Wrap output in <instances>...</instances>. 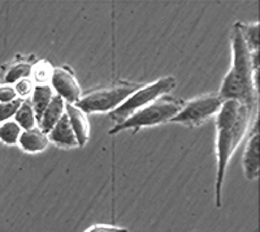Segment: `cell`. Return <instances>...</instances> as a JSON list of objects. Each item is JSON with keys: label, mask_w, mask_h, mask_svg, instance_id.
Wrapping results in <instances>:
<instances>
[{"label": "cell", "mask_w": 260, "mask_h": 232, "mask_svg": "<svg viewBox=\"0 0 260 232\" xmlns=\"http://www.w3.org/2000/svg\"><path fill=\"white\" fill-rule=\"evenodd\" d=\"M255 108L246 106L234 99H225L219 113L215 116L216 129V157H217V173L215 183V201L217 208H221L222 185L225 173L232 155L236 152L251 124L252 112Z\"/></svg>", "instance_id": "obj_1"}, {"label": "cell", "mask_w": 260, "mask_h": 232, "mask_svg": "<svg viewBox=\"0 0 260 232\" xmlns=\"http://www.w3.org/2000/svg\"><path fill=\"white\" fill-rule=\"evenodd\" d=\"M232 67L220 88L219 96L222 99H234L241 103L256 107L257 90L254 86V68H252L251 51L246 45L240 21L232 27Z\"/></svg>", "instance_id": "obj_2"}, {"label": "cell", "mask_w": 260, "mask_h": 232, "mask_svg": "<svg viewBox=\"0 0 260 232\" xmlns=\"http://www.w3.org/2000/svg\"><path fill=\"white\" fill-rule=\"evenodd\" d=\"M143 85L145 83L122 80L115 81L106 86L82 93L81 98L74 103V106L83 111L86 115L104 112L110 113L111 111L116 110L118 106H121L134 92H137Z\"/></svg>", "instance_id": "obj_3"}, {"label": "cell", "mask_w": 260, "mask_h": 232, "mask_svg": "<svg viewBox=\"0 0 260 232\" xmlns=\"http://www.w3.org/2000/svg\"><path fill=\"white\" fill-rule=\"evenodd\" d=\"M183 104L185 101L182 99L166 94L157 98L156 101L151 102L146 107L137 111L124 123L115 125L108 133L117 134L126 129H134L137 132L143 127H155V125L169 123L182 110Z\"/></svg>", "instance_id": "obj_4"}, {"label": "cell", "mask_w": 260, "mask_h": 232, "mask_svg": "<svg viewBox=\"0 0 260 232\" xmlns=\"http://www.w3.org/2000/svg\"><path fill=\"white\" fill-rule=\"evenodd\" d=\"M176 85H177V80L173 76H167V77H161L154 82L145 83L142 88H139L137 92H134L121 106H118L116 110L111 111L108 113V118L113 120L116 125L121 124L137 111L146 107L151 102L156 101L157 98L172 92L176 88Z\"/></svg>", "instance_id": "obj_5"}, {"label": "cell", "mask_w": 260, "mask_h": 232, "mask_svg": "<svg viewBox=\"0 0 260 232\" xmlns=\"http://www.w3.org/2000/svg\"><path fill=\"white\" fill-rule=\"evenodd\" d=\"M224 99L219 93H210L185 102L182 110L169 123H177L189 128L199 127L219 113Z\"/></svg>", "instance_id": "obj_6"}, {"label": "cell", "mask_w": 260, "mask_h": 232, "mask_svg": "<svg viewBox=\"0 0 260 232\" xmlns=\"http://www.w3.org/2000/svg\"><path fill=\"white\" fill-rule=\"evenodd\" d=\"M50 85L55 94L61 97L65 103L74 104L82 96V89L73 69L69 66L55 67L51 75Z\"/></svg>", "instance_id": "obj_7"}, {"label": "cell", "mask_w": 260, "mask_h": 232, "mask_svg": "<svg viewBox=\"0 0 260 232\" xmlns=\"http://www.w3.org/2000/svg\"><path fill=\"white\" fill-rule=\"evenodd\" d=\"M243 173L247 180H255L259 176V128H257V120L255 119L247 143H246L245 152L242 157Z\"/></svg>", "instance_id": "obj_8"}, {"label": "cell", "mask_w": 260, "mask_h": 232, "mask_svg": "<svg viewBox=\"0 0 260 232\" xmlns=\"http://www.w3.org/2000/svg\"><path fill=\"white\" fill-rule=\"evenodd\" d=\"M65 113L68 116L72 129L76 134L78 148H83L90 138L89 118L83 111H81L72 103H65Z\"/></svg>", "instance_id": "obj_9"}, {"label": "cell", "mask_w": 260, "mask_h": 232, "mask_svg": "<svg viewBox=\"0 0 260 232\" xmlns=\"http://www.w3.org/2000/svg\"><path fill=\"white\" fill-rule=\"evenodd\" d=\"M47 137L50 142L55 143V145L59 146V148H62V149H74V148H78L77 138H76V134H74L73 129H72V125L69 123L67 113L62 115L61 119L51 129Z\"/></svg>", "instance_id": "obj_10"}, {"label": "cell", "mask_w": 260, "mask_h": 232, "mask_svg": "<svg viewBox=\"0 0 260 232\" xmlns=\"http://www.w3.org/2000/svg\"><path fill=\"white\" fill-rule=\"evenodd\" d=\"M32 57L17 56L15 60L3 66V78L2 83L13 85L22 78H29L32 71Z\"/></svg>", "instance_id": "obj_11"}, {"label": "cell", "mask_w": 260, "mask_h": 232, "mask_svg": "<svg viewBox=\"0 0 260 232\" xmlns=\"http://www.w3.org/2000/svg\"><path fill=\"white\" fill-rule=\"evenodd\" d=\"M65 113V102L61 97L53 96L52 101L50 102V104L47 106L42 116L39 118V120L37 122L38 128L42 132H45L46 134L50 133L51 129L57 124L60 119L62 118V115Z\"/></svg>", "instance_id": "obj_12"}, {"label": "cell", "mask_w": 260, "mask_h": 232, "mask_svg": "<svg viewBox=\"0 0 260 232\" xmlns=\"http://www.w3.org/2000/svg\"><path fill=\"white\" fill-rule=\"evenodd\" d=\"M48 143L47 134L36 127L29 131H22L17 145L26 153H41L47 149Z\"/></svg>", "instance_id": "obj_13"}, {"label": "cell", "mask_w": 260, "mask_h": 232, "mask_svg": "<svg viewBox=\"0 0 260 232\" xmlns=\"http://www.w3.org/2000/svg\"><path fill=\"white\" fill-rule=\"evenodd\" d=\"M53 96H55V92H53V89L51 88L50 83L34 85V89H32V93H31V98L29 99L30 102H31L34 113H36L37 122H38L39 118L42 116L43 111L47 108L50 102L52 101Z\"/></svg>", "instance_id": "obj_14"}, {"label": "cell", "mask_w": 260, "mask_h": 232, "mask_svg": "<svg viewBox=\"0 0 260 232\" xmlns=\"http://www.w3.org/2000/svg\"><path fill=\"white\" fill-rule=\"evenodd\" d=\"M13 120L20 125L22 131H29V129L36 128L37 127L36 113H34L31 102H30L29 98L22 99V103H21L20 108H18L17 112H16L15 119Z\"/></svg>", "instance_id": "obj_15"}, {"label": "cell", "mask_w": 260, "mask_h": 232, "mask_svg": "<svg viewBox=\"0 0 260 232\" xmlns=\"http://www.w3.org/2000/svg\"><path fill=\"white\" fill-rule=\"evenodd\" d=\"M21 133H22V129L15 120L0 123V142H3L4 145H17Z\"/></svg>", "instance_id": "obj_16"}, {"label": "cell", "mask_w": 260, "mask_h": 232, "mask_svg": "<svg viewBox=\"0 0 260 232\" xmlns=\"http://www.w3.org/2000/svg\"><path fill=\"white\" fill-rule=\"evenodd\" d=\"M52 66L47 60L42 59L32 64L31 77L32 82H36V85H43V83H50L51 75H52Z\"/></svg>", "instance_id": "obj_17"}, {"label": "cell", "mask_w": 260, "mask_h": 232, "mask_svg": "<svg viewBox=\"0 0 260 232\" xmlns=\"http://www.w3.org/2000/svg\"><path fill=\"white\" fill-rule=\"evenodd\" d=\"M241 32H242L243 39H245L246 45L248 46L251 52L259 51V24L252 22V24H245L240 22Z\"/></svg>", "instance_id": "obj_18"}, {"label": "cell", "mask_w": 260, "mask_h": 232, "mask_svg": "<svg viewBox=\"0 0 260 232\" xmlns=\"http://www.w3.org/2000/svg\"><path fill=\"white\" fill-rule=\"evenodd\" d=\"M21 103H22L21 98L15 99L12 102H7V103H0V123L11 120V118H15Z\"/></svg>", "instance_id": "obj_19"}, {"label": "cell", "mask_w": 260, "mask_h": 232, "mask_svg": "<svg viewBox=\"0 0 260 232\" xmlns=\"http://www.w3.org/2000/svg\"><path fill=\"white\" fill-rule=\"evenodd\" d=\"M34 89V82L30 78H22L15 83V90L17 93V97L21 99L29 98V96Z\"/></svg>", "instance_id": "obj_20"}, {"label": "cell", "mask_w": 260, "mask_h": 232, "mask_svg": "<svg viewBox=\"0 0 260 232\" xmlns=\"http://www.w3.org/2000/svg\"><path fill=\"white\" fill-rule=\"evenodd\" d=\"M17 98V93H16L13 85H7V83H2L0 85V103L12 102Z\"/></svg>", "instance_id": "obj_21"}, {"label": "cell", "mask_w": 260, "mask_h": 232, "mask_svg": "<svg viewBox=\"0 0 260 232\" xmlns=\"http://www.w3.org/2000/svg\"><path fill=\"white\" fill-rule=\"evenodd\" d=\"M85 232H127L126 228L116 226H108V224H96V226L90 227Z\"/></svg>", "instance_id": "obj_22"}]
</instances>
